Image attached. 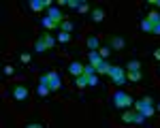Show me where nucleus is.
<instances>
[{
    "mask_svg": "<svg viewBox=\"0 0 160 128\" xmlns=\"http://www.w3.org/2000/svg\"><path fill=\"white\" fill-rule=\"evenodd\" d=\"M135 111L137 113H141L145 120L148 117H154V113H156V107H154V101L149 98V96H143V98H139V101H135Z\"/></svg>",
    "mask_w": 160,
    "mask_h": 128,
    "instance_id": "f257e3e1",
    "label": "nucleus"
},
{
    "mask_svg": "<svg viewBox=\"0 0 160 128\" xmlns=\"http://www.w3.org/2000/svg\"><path fill=\"white\" fill-rule=\"evenodd\" d=\"M56 45H58V38H53L49 32H43V34L37 38V43H34V51H37V53H45V51L53 49Z\"/></svg>",
    "mask_w": 160,
    "mask_h": 128,
    "instance_id": "f03ea898",
    "label": "nucleus"
},
{
    "mask_svg": "<svg viewBox=\"0 0 160 128\" xmlns=\"http://www.w3.org/2000/svg\"><path fill=\"white\" fill-rule=\"evenodd\" d=\"M38 83H43V86H49V90H51V92H58V90H62L60 75H58L56 71H49V73L41 75V81H38Z\"/></svg>",
    "mask_w": 160,
    "mask_h": 128,
    "instance_id": "7ed1b4c3",
    "label": "nucleus"
},
{
    "mask_svg": "<svg viewBox=\"0 0 160 128\" xmlns=\"http://www.w3.org/2000/svg\"><path fill=\"white\" fill-rule=\"evenodd\" d=\"M135 105V101H132V96H128L126 92H122V90H118L115 94H113V107L115 109H130Z\"/></svg>",
    "mask_w": 160,
    "mask_h": 128,
    "instance_id": "20e7f679",
    "label": "nucleus"
},
{
    "mask_svg": "<svg viewBox=\"0 0 160 128\" xmlns=\"http://www.w3.org/2000/svg\"><path fill=\"white\" fill-rule=\"evenodd\" d=\"M109 77H111V81H113L115 86H124V83H126V71H124L122 66H111Z\"/></svg>",
    "mask_w": 160,
    "mask_h": 128,
    "instance_id": "39448f33",
    "label": "nucleus"
},
{
    "mask_svg": "<svg viewBox=\"0 0 160 128\" xmlns=\"http://www.w3.org/2000/svg\"><path fill=\"white\" fill-rule=\"evenodd\" d=\"M120 120H122L124 124H143V122H145V117H143L141 113H137V111H128V109L122 113Z\"/></svg>",
    "mask_w": 160,
    "mask_h": 128,
    "instance_id": "423d86ee",
    "label": "nucleus"
},
{
    "mask_svg": "<svg viewBox=\"0 0 160 128\" xmlns=\"http://www.w3.org/2000/svg\"><path fill=\"white\" fill-rule=\"evenodd\" d=\"M28 7H30L34 13H41L43 9H49V7H53V2H51V0H30V2H28Z\"/></svg>",
    "mask_w": 160,
    "mask_h": 128,
    "instance_id": "0eeeda50",
    "label": "nucleus"
},
{
    "mask_svg": "<svg viewBox=\"0 0 160 128\" xmlns=\"http://www.w3.org/2000/svg\"><path fill=\"white\" fill-rule=\"evenodd\" d=\"M47 17H49L51 22H56V24H58V28H60V24H62V22H64V13H62L60 9L56 7V4L47 9Z\"/></svg>",
    "mask_w": 160,
    "mask_h": 128,
    "instance_id": "6e6552de",
    "label": "nucleus"
},
{
    "mask_svg": "<svg viewBox=\"0 0 160 128\" xmlns=\"http://www.w3.org/2000/svg\"><path fill=\"white\" fill-rule=\"evenodd\" d=\"M149 24H152V34H160V13L158 11H152L148 15Z\"/></svg>",
    "mask_w": 160,
    "mask_h": 128,
    "instance_id": "1a4fd4ad",
    "label": "nucleus"
},
{
    "mask_svg": "<svg viewBox=\"0 0 160 128\" xmlns=\"http://www.w3.org/2000/svg\"><path fill=\"white\" fill-rule=\"evenodd\" d=\"M11 94H13V98H15V101H26L30 92H28V88H26V86H13Z\"/></svg>",
    "mask_w": 160,
    "mask_h": 128,
    "instance_id": "9d476101",
    "label": "nucleus"
},
{
    "mask_svg": "<svg viewBox=\"0 0 160 128\" xmlns=\"http://www.w3.org/2000/svg\"><path fill=\"white\" fill-rule=\"evenodd\" d=\"M83 66H86V64H81V62H71L68 64V73L73 75V79L83 75Z\"/></svg>",
    "mask_w": 160,
    "mask_h": 128,
    "instance_id": "9b49d317",
    "label": "nucleus"
},
{
    "mask_svg": "<svg viewBox=\"0 0 160 128\" xmlns=\"http://www.w3.org/2000/svg\"><path fill=\"white\" fill-rule=\"evenodd\" d=\"M88 60H90V62H88V64H92L94 68H98L100 64L105 62V60L100 58V53H98V51H90V53H88Z\"/></svg>",
    "mask_w": 160,
    "mask_h": 128,
    "instance_id": "f8f14e48",
    "label": "nucleus"
},
{
    "mask_svg": "<svg viewBox=\"0 0 160 128\" xmlns=\"http://www.w3.org/2000/svg\"><path fill=\"white\" fill-rule=\"evenodd\" d=\"M86 45L90 47V51H98V49H100V41H98V37H96V34H90V37L86 38Z\"/></svg>",
    "mask_w": 160,
    "mask_h": 128,
    "instance_id": "ddd939ff",
    "label": "nucleus"
},
{
    "mask_svg": "<svg viewBox=\"0 0 160 128\" xmlns=\"http://www.w3.org/2000/svg\"><path fill=\"white\" fill-rule=\"evenodd\" d=\"M126 79L132 81V83H139V81L143 79V73H141V71H126Z\"/></svg>",
    "mask_w": 160,
    "mask_h": 128,
    "instance_id": "4468645a",
    "label": "nucleus"
},
{
    "mask_svg": "<svg viewBox=\"0 0 160 128\" xmlns=\"http://www.w3.org/2000/svg\"><path fill=\"white\" fill-rule=\"evenodd\" d=\"M124 45H126V41H124L122 37H113L109 41V47H111V49H124Z\"/></svg>",
    "mask_w": 160,
    "mask_h": 128,
    "instance_id": "2eb2a0df",
    "label": "nucleus"
},
{
    "mask_svg": "<svg viewBox=\"0 0 160 128\" xmlns=\"http://www.w3.org/2000/svg\"><path fill=\"white\" fill-rule=\"evenodd\" d=\"M92 19H94V22H102V19H105V9H100V7L92 9Z\"/></svg>",
    "mask_w": 160,
    "mask_h": 128,
    "instance_id": "dca6fc26",
    "label": "nucleus"
},
{
    "mask_svg": "<svg viewBox=\"0 0 160 128\" xmlns=\"http://www.w3.org/2000/svg\"><path fill=\"white\" fill-rule=\"evenodd\" d=\"M41 26H43L45 30H53V28H58V24H56V22H51V19L47 17V15H45V17L41 19Z\"/></svg>",
    "mask_w": 160,
    "mask_h": 128,
    "instance_id": "f3484780",
    "label": "nucleus"
},
{
    "mask_svg": "<svg viewBox=\"0 0 160 128\" xmlns=\"http://www.w3.org/2000/svg\"><path fill=\"white\" fill-rule=\"evenodd\" d=\"M58 30H60V32H68V34H71V32H73V30H75V26L71 24L68 19H64V22H62V24H60V28H58Z\"/></svg>",
    "mask_w": 160,
    "mask_h": 128,
    "instance_id": "a211bd4d",
    "label": "nucleus"
},
{
    "mask_svg": "<svg viewBox=\"0 0 160 128\" xmlns=\"http://www.w3.org/2000/svg\"><path fill=\"white\" fill-rule=\"evenodd\" d=\"M109 68H111V64L105 60V62H102L98 68H96V75H109Z\"/></svg>",
    "mask_w": 160,
    "mask_h": 128,
    "instance_id": "6ab92c4d",
    "label": "nucleus"
},
{
    "mask_svg": "<svg viewBox=\"0 0 160 128\" xmlns=\"http://www.w3.org/2000/svg\"><path fill=\"white\" fill-rule=\"evenodd\" d=\"M75 86H77V88H88V77L86 75H81V77H75Z\"/></svg>",
    "mask_w": 160,
    "mask_h": 128,
    "instance_id": "aec40b11",
    "label": "nucleus"
},
{
    "mask_svg": "<svg viewBox=\"0 0 160 128\" xmlns=\"http://www.w3.org/2000/svg\"><path fill=\"white\" fill-rule=\"evenodd\" d=\"M38 96H41V98H45V96H49L51 94V90H49V86H43V83H38Z\"/></svg>",
    "mask_w": 160,
    "mask_h": 128,
    "instance_id": "412c9836",
    "label": "nucleus"
},
{
    "mask_svg": "<svg viewBox=\"0 0 160 128\" xmlns=\"http://www.w3.org/2000/svg\"><path fill=\"white\" fill-rule=\"evenodd\" d=\"M139 28H141L143 32H149V34H152V24H149V19H148V17H143V19H141Z\"/></svg>",
    "mask_w": 160,
    "mask_h": 128,
    "instance_id": "4be33fe9",
    "label": "nucleus"
},
{
    "mask_svg": "<svg viewBox=\"0 0 160 128\" xmlns=\"http://www.w3.org/2000/svg\"><path fill=\"white\" fill-rule=\"evenodd\" d=\"M83 75H86V77H92V75H96V68H94L92 64H86V66H83Z\"/></svg>",
    "mask_w": 160,
    "mask_h": 128,
    "instance_id": "5701e85b",
    "label": "nucleus"
},
{
    "mask_svg": "<svg viewBox=\"0 0 160 128\" xmlns=\"http://www.w3.org/2000/svg\"><path fill=\"white\" fill-rule=\"evenodd\" d=\"M128 71H141V62L139 60H130L128 62Z\"/></svg>",
    "mask_w": 160,
    "mask_h": 128,
    "instance_id": "b1692460",
    "label": "nucleus"
},
{
    "mask_svg": "<svg viewBox=\"0 0 160 128\" xmlns=\"http://www.w3.org/2000/svg\"><path fill=\"white\" fill-rule=\"evenodd\" d=\"M68 41H71V34L68 32H60L58 34V43H68Z\"/></svg>",
    "mask_w": 160,
    "mask_h": 128,
    "instance_id": "393cba45",
    "label": "nucleus"
},
{
    "mask_svg": "<svg viewBox=\"0 0 160 128\" xmlns=\"http://www.w3.org/2000/svg\"><path fill=\"white\" fill-rule=\"evenodd\" d=\"M81 2H83V0H66V7H71V9H79Z\"/></svg>",
    "mask_w": 160,
    "mask_h": 128,
    "instance_id": "a878e982",
    "label": "nucleus"
},
{
    "mask_svg": "<svg viewBox=\"0 0 160 128\" xmlns=\"http://www.w3.org/2000/svg\"><path fill=\"white\" fill-rule=\"evenodd\" d=\"M88 86H90V88H96V86H98V77H96V75L88 77Z\"/></svg>",
    "mask_w": 160,
    "mask_h": 128,
    "instance_id": "bb28decb",
    "label": "nucleus"
},
{
    "mask_svg": "<svg viewBox=\"0 0 160 128\" xmlns=\"http://www.w3.org/2000/svg\"><path fill=\"white\" fill-rule=\"evenodd\" d=\"M109 51H111V47H100V49H98L100 58H102V60H107V58H109Z\"/></svg>",
    "mask_w": 160,
    "mask_h": 128,
    "instance_id": "cd10ccee",
    "label": "nucleus"
},
{
    "mask_svg": "<svg viewBox=\"0 0 160 128\" xmlns=\"http://www.w3.org/2000/svg\"><path fill=\"white\" fill-rule=\"evenodd\" d=\"M88 11H90V4H88V2H81V7L77 9V13H81V15H83V13H88Z\"/></svg>",
    "mask_w": 160,
    "mask_h": 128,
    "instance_id": "c85d7f7f",
    "label": "nucleus"
},
{
    "mask_svg": "<svg viewBox=\"0 0 160 128\" xmlns=\"http://www.w3.org/2000/svg\"><path fill=\"white\" fill-rule=\"evenodd\" d=\"M2 73H4V75H13V73H15V68H13L11 64H4V68H2Z\"/></svg>",
    "mask_w": 160,
    "mask_h": 128,
    "instance_id": "c756f323",
    "label": "nucleus"
},
{
    "mask_svg": "<svg viewBox=\"0 0 160 128\" xmlns=\"http://www.w3.org/2000/svg\"><path fill=\"white\" fill-rule=\"evenodd\" d=\"M19 60H22L24 64H28L30 60H32V56H30V53H22V56H19Z\"/></svg>",
    "mask_w": 160,
    "mask_h": 128,
    "instance_id": "7c9ffc66",
    "label": "nucleus"
},
{
    "mask_svg": "<svg viewBox=\"0 0 160 128\" xmlns=\"http://www.w3.org/2000/svg\"><path fill=\"white\" fill-rule=\"evenodd\" d=\"M24 128H45L43 124H38V122H30V124H26Z\"/></svg>",
    "mask_w": 160,
    "mask_h": 128,
    "instance_id": "2f4dec72",
    "label": "nucleus"
},
{
    "mask_svg": "<svg viewBox=\"0 0 160 128\" xmlns=\"http://www.w3.org/2000/svg\"><path fill=\"white\" fill-rule=\"evenodd\" d=\"M154 60H158V62H160V47H158V49H154Z\"/></svg>",
    "mask_w": 160,
    "mask_h": 128,
    "instance_id": "473e14b6",
    "label": "nucleus"
},
{
    "mask_svg": "<svg viewBox=\"0 0 160 128\" xmlns=\"http://www.w3.org/2000/svg\"><path fill=\"white\" fill-rule=\"evenodd\" d=\"M148 4H152V7H160V0H149Z\"/></svg>",
    "mask_w": 160,
    "mask_h": 128,
    "instance_id": "72a5a7b5",
    "label": "nucleus"
},
{
    "mask_svg": "<svg viewBox=\"0 0 160 128\" xmlns=\"http://www.w3.org/2000/svg\"><path fill=\"white\" fill-rule=\"evenodd\" d=\"M156 111H160V102H158V107H156Z\"/></svg>",
    "mask_w": 160,
    "mask_h": 128,
    "instance_id": "f704fd0d",
    "label": "nucleus"
}]
</instances>
